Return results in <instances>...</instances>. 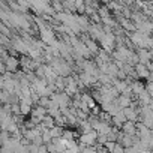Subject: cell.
<instances>
[{
  "instance_id": "cell-1",
  "label": "cell",
  "mask_w": 153,
  "mask_h": 153,
  "mask_svg": "<svg viewBox=\"0 0 153 153\" xmlns=\"http://www.w3.org/2000/svg\"><path fill=\"white\" fill-rule=\"evenodd\" d=\"M98 137H99V134H98L96 131H92V132H89V134H83L78 141H80L81 144L87 146V147H95V146L98 144Z\"/></svg>"
},
{
  "instance_id": "cell-2",
  "label": "cell",
  "mask_w": 153,
  "mask_h": 153,
  "mask_svg": "<svg viewBox=\"0 0 153 153\" xmlns=\"http://www.w3.org/2000/svg\"><path fill=\"white\" fill-rule=\"evenodd\" d=\"M119 24L122 26V29L125 30V32H128V33H135L137 32V26H135V23H132L131 20H128V18H120L119 20Z\"/></svg>"
},
{
  "instance_id": "cell-3",
  "label": "cell",
  "mask_w": 153,
  "mask_h": 153,
  "mask_svg": "<svg viewBox=\"0 0 153 153\" xmlns=\"http://www.w3.org/2000/svg\"><path fill=\"white\" fill-rule=\"evenodd\" d=\"M122 132L123 134H126V135H129V137H135L137 135V123H134V122H126L123 126H122Z\"/></svg>"
},
{
  "instance_id": "cell-4",
  "label": "cell",
  "mask_w": 153,
  "mask_h": 153,
  "mask_svg": "<svg viewBox=\"0 0 153 153\" xmlns=\"http://www.w3.org/2000/svg\"><path fill=\"white\" fill-rule=\"evenodd\" d=\"M84 44H86V47L89 48V51H90L95 57H96V56L99 54V51L102 50V48H101V44H99V42H96V41H93L92 38H90L89 41H86Z\"/></svg>"
},
{
  "instance_id": "cell-5",
  "label": "cell",
  "mask_w": 153,
  "mask_h": 153,
  "mask_svg": "<svg viewBox=\"0 0 153 153\" xmlns=\"http://www.w3.org/2000/svg\"><path fill=\"white\" fill-rule=\"evenodd\" d=\"M140 57V63L141 65H147L149 62H152V57H150V51L149 50H144V48H137L135 51Z\"/></svg>"
},
{
  "instance_id": "cell-6",
  "label": "cell",
  "mask_w": 153,
  "mask_h": 153,
  "mask_svg": "<svg viewBox=\"0 0 153 153\" xmlns=\"http://www.w3.org/2000/svg\"><path fill=\"white\" fill-rule=\"evenodd\" d=\"M135 71H137V74H138V76H140V80H146V81H147L149 75H150V71L147 69V66H146V65L138 63V65L135 66Z\"/></svg>"
},
{
  "instance_id": "cell-7",
  "label": "cell",
  "mask_w": 153,
  "mask_h": 153,
  "mask_svg": "<svg viewBox=\"0 0 153 153\" xmlns=\"http://www.w3.org/2000/svg\"><path fill=\"white\" fill-rule=\"evenodd\" d=\"M30 116H32V117H39V119L44 120V117L48 116V108H44V107L36 105V107H33V111H32Z\"/></svg>"
},
{
  "instance_id": "cell-8",
  "label": "cell",
  "mask_w": 153,
  "mask_h": 153,
  "mask_svg": "<svg viewBox=\"0 0 153 153\" xmlns=\"http://www.w3.org/2000/svg\"><path fill=\"white\" fill-rule=\"evenodd\" d=\"M131 87H132V92H134V95H137V96H140L143 92H146V84H144L141 80H138V81H134Z\"/></svg>"
},
{
  "instance_id": "cell-9",
  "label": "cell",
  "mask_w": 153,
  "mask_h": 153,
  "mask_svg": "<svg viewBox=\"0 0 153 153\" xmlns=\"http://www.w3.org/2000/svg\"><path fill=\"white\" fill-rule=\"evenodd\" d=\"M89 123L92 125L93 131H96V132H98V131H99V128H101V123H102V122H101L99 116H93V114H92V116L89 117Z\"/></svg>"
},
{
  "instance_id": "cell-10",
  "label": "cell",
  "mask_w": 153,
  "mask_h": 153,
  "mask_svg": "<svg viewBox=\"0 0 153 153\" xmlns=\"http://www.w3.org/2000/svg\"><path fill=\"white\" fill-rule=\"evenodd\" d=\"M42 126H44L45 129H53V128L56 126V120H54V117H51V116L44 117V120H42Z\"/></svg>"
},
{
  "instance_id": "cell-11",
  "label": "cell",
  "mask_w": 153,
  "mask_h": 153,
  "mask_svg": "<svg viewBox=\"0 0 153 153\" xmlns=\"http://www.w3.org/2000/svg\"><path fill=\"white\" fill-rule=\"evenodd\" d=\"M98 14H99V17L102 18V20H105V18H110L113 14H111V11L105 6V5H102L99 9H98Z\"/></svg>"
},
{
  "instance_id": "cell-12",
  "label": "cell",
  "mask_w": 153,
  "mask_h": 153,
  "mask_svg": "<svg viewBox=\"0 0 153 153\" xmlns=\"http://www.w3.org/2000/svg\"><path fill=\"white\" fill-rule=\"evenodd\" d=\"M131 104H132V99H131V98H126V96H123V95L119 96V105H120L122 108H129Z\"/></svg>"
},
{
  "instance_id": "cell-13",
  "label": "cell",
  "mask_w": 153,
  "mask_h": 153,
  "mask_svg": "<svg viewBox=\"0 0 153 153\" xmlns=\"http://www.w3.org/2000/svg\"><path fill=\"white\" fill-rule=\"evenodd\" d=\"M63 140H65V141H74V140H76V138H75V131H74V129H65V132H63Z\"/></svg>"
},
{
  "instance_id": "cell-14",
  "label": "cell",
  "mask_w": 153,
  "mask_h": 153,
  "mask_svg": "<svg viewBox=\"0 0 153 153\" xmlns=\"http://www.w3.org/2000/svg\"><path fill=\"white\" fill-rule=\"evenodd\" d=\"M11 137H12V135H11L8 131H2V132H0V144H2V147L11 140Z\"/></svg>"
},
{
  "instance_id": "cell-15",
  "label": "cell",
  "mask_w": 153,
  "mask_h": 153,
  "mask_svg": "<svg viewBox=\"0 0 153 153\" xmlns=\"http://www.w3.org/2000/svg\"><path fill=\"white\" fill-rule=\"evenodd\" d=\"M9 98H11V93L9 92L0 90V101H2V105L3 104H9Z\"/></svg>"
},
{
  "instance_id": "cell-16",
  "label": "cell",
  "mask_w": 153,
  "mask_h": 153,
  "mask_svg": "<svg viewBox=\"0 0 153 153\" xmlns=\"http://www.w3.org/2000/svg\"><path fill=\"white\" fill-rule=\"evenodd\" d=\"M20 107H21V114L26 117V116H29V114H32V111H33V107H30V105H26V104H20Z\"/></svg>"
},
{
  "instance_id": "cell-17",
  "label": "cell",
  "mask_w": 153,
  "mask_h": 153,
  "mask_svg": "<svg viewBox=\"0 0 153 153\" xmlns=\"http://www.w3.org/2000/svg\"><path fill=\"white\" fill-rule=\"evenodd\" d=\"M42 138H44V143H45V144H51V143H53V135H51L50 129H45V131L42 132Z\"/></svg>"
},
{
  "instance_id": "cell-18",
  "label": "cell",
  "mask_w": 153,
  "mask_h": 153,
  "mask_svg": "<svg viewBox=\"0 0 153 153\" xmlns=\"http://www.w3.org/2000/svg\"><path fill=\"white\" fill-rule=\"evenodd\" d=\"M75 116H76V119H78V120H89V114H86L83 110H76L75 111Z\"/></svg>"
},
{
  "instance_id": "cell-19",
  "label": "cell",
  "mask_w": 153,
  "mask_h": 153,
  "mask_svg": "<svg viewBox=\"0 0 153 153\" xmlns=\"http://www.w3.org/2000/svg\"><path fill=\"white\" fill-rule=\"evenodd\" d=\"M50 98L48 96H41V99H39V102H38V105L39 107H44V108H48V105H50Z\"/></svg>"
},
{
  "instance_id": "cell-20",
  "label": "cell",
  "mask_w": 153,
  "mask_h": 153,
  "mask_svg": "<svg viewBox=\"0 0 153 153\" xmlns=\"http://www.w3.org/2000/svg\"><path fill=\"white\" fill-rule=\"evenodd\" d=\"M132 14H134V12H132V9H131V8H126V6H125V8L122 9V15H123V18L131 20V18H132Z\"/></svg>"
},
{
  "instance_id": "cell-21",
  "label": "cell",
  "mask_w": 153,
  "mask_h": 153,
  "mask_svg": "<svg viewBox=\"0 0 153 153\" xmlns=\"http://www.w3.org/2000/svg\"><path fill=\"white\" fill-rule=\"evenodd\" d=\"M11 114L12 116H21V107L20 105H11Z\"/></svg>"
},
{
  "instance_id": "cell-22",
  "label": "cell",
  "mask_w": 153,
  "mask_h": 153,
  "mask_svg": "<svg viewBox=\"0 0 153 153\" xmlns=\"http://www.w3.org/2000/svg\"><path fill=\"white\" fill-rule=\"evenodd\" d=\"M24 128H26L27 131H33V129H36L38 126L32 122V119H27V120H26V123H24Z\"/></svg>"
},
{
  "instance_id": "cell-23",
  "label": "cell",
  "mask_w": 153,
  "mask_h": 153,
  "mask_svg": "<svg viewBox=\"0 0 153 153\" xmlns=\"http://www.w3.org/2000/svg\"><path fill=\"white\" fill-rule=\"evenodd\" d=\"M141 123H144L146 128H149L150 131H153V119H144Z\"/></svg>"
},
{
  "instance_id": "cell-24",
  "label": "cell",
  "mask_w": 153,
  "mask_h": 153,
  "mask_svg": "<svg viewBox=\"0 0 153 153\" xmlns=\"http://www.w3.org/2000/svg\"><path fill=\"white\" fill-rule=\"evenodd\" d=\"M21 102H23V104H26V105H30V107H36V105H35V102H33V99H32V96H30V98H23V99H21Z\"/></svg>"
},
{
  "instance_id": "cell-25",
  "label": "cell",
  "mask_w": 153,
  "mask_h": 153,
  "mask_svg": "<svg viewBox=\"0 0 153 153\" xmlns=\"http://www.w3.org/2000/svg\"><path fill=\"white\" fill-rule=\"evenodd\" d=\"M116 144H117V143H111V141H108V143L105 144V149H107L110 153H113V152H114V149H116Z\"/></svg>"
},
{
  "instance_id": "cell-26",
  "label": "cell",
  "mask_w": 153,
  "mask_h": 153,
  "mask_svg": "<svg viewBox=\"0 0 153 153\" xmlns=\"http://www.w3.org/2000/svg\"><path fill=\"white\" fill-rule=\"evenodd\" d=\"M122 95H123V96H126V98H131V99H132V98H134V92H132V87H128V89H126V90H125V92H123Z\"/></svg>"
},
{
  "instance_id": "cell-27",
  "label": "cell",
  "mask_w": 153,
  "mask_h": 153,
  "mask_svg": "<svg viewBox=\"0 0 153 153\" xmlns=\"http://www.w3.org/2000/svg\"><path fill=\"white\" fill-rule=\"evenodd\" d=\"M38 153H50V152H48V146L44 144V146L38 147Z\"/></svg>"
},
{
  "instance_id": "cell-28",
  "label": "cell",
  "mask_w": 153,
  "mask_h": 153,
  "mask_svg": "<svg viewBox=\"0 0 153 153\" xmlns=\"http://www.w3.org/2000/svg\"><path fill=\"white\" fill-rule=\"evenodd\" d=\"M146 90L153 96V83H147V81H146Z\"/></svg>"
},
{
  "instance_id": "cell-29",
  "label": "cell",
  "mask_w": 153,
  "mask_h": 153,
  "mask_svg": "<svg viewBox=\"0 0 153 153\" xmlns=\"http://www.w3.org/2000/svg\"><path fill=\"white\" fill-rule=\"evenodd\" d=\"M81 153H98V152H96V149H95V147H86Z\"/></svg>"
},
{
  "instance_id": "cell-30",
  "label": "cell",
  "mask_w": 153,
  "mask_h": 153,
  "mask_svg": "<svg viewBox=\"0 0 153 153\" xmlns=\"http://www.w3.org/2000/svg\"><path fill=\"white\" fill-rule=\"evenodd\" d=\"M146 66H147V69H149V71H150V74H152V72H153V60H152V62H149Z\"/></svg>"
},
{
  "instance_id": "cell-31",
  "label": "cell",
  "mask_w": 153,
  "mask_h": 153,
  "mask_svg": "<svg viewBox=\"0 0 153 153\" xmlns=\"http://www.w3.org/2000/svg\"><path fill=\"white\" fill-rule=\"evenodd\" d=\"M147 83H153V72L149 75V78H147Z\"/></svg>"
},
{
  "instance_id": "cell-32",
  "label": "cell",
  "mask_w": 153,
  "mask_h": 153,
  "mask_svg": "<svg viewBox=\"0 0 153 153\" xmlns=\"http://www.w3.org/2000/svg\"><path fill=\"white\" fill-rule=\"evenodd\" d=\"M0 153H11L8 149H5V147H2V150H0Z\"/></svg>"
},
{
  "instance_id": "cell-33",
  "label": "cell",
  "mask_w": 153,
  "mask_h": 153,
  "mask_svg": "<svg viewBox=\"0 0 153 153\" xmlns=\"http://www.w3.org/2000/svg\"><path fill=\"white\" fill-rule=\"evenodd\" d=\"M152 36H153V35H152Z\"/></svg>"
}]
</instances>
